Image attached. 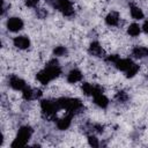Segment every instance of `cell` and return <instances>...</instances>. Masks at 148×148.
Masks as SVG:
<instances>
[{
  "mask_svg": "<svg viewBox=\"0 0 148 148\" xmlns=\"http://www.w3.org/2000/svg\"><path fill=\"white\" fill-rule=\"evenodd\" d=\"M60 73H61V69H60V67L58 66V62L54 61V60H52V61L46 66L45 69L40 71V72L37 74V80H38L40 83L46 84V83H49L51 80L56 79Z\"/></svg>",
  "mask_w": 148,
  "mask_h": 148,
  "instance_id": "1",
  "label": "cell"
},
{
  "mask_svg": "<svg viewBox=\"0 0 148 148\" xmlns=\"http://www.w3.org/2000/svg\"><path fill=\"white\" fill-rule=\"evenodd\" d=\"M30 136H31V128L28 127V126L21 127V128L18 130V133H17L16 139H15L14 142L12 143V147H13V148H18V147L25 146V145L28 143Z\"/></svg>",
  "mask_w": 148,
  "mask_h": 148,
  "instance_id": "2",
  "label": "cell"
},
{
  "mask_svg": "<svg viewBox=\"0 0 148 148\" xmlns=\"http://www.w3.org/2000/svg\"><path fill=\"white\" fill-rule=\"evenodd\" d=\"M57 102H58V105H59L60 109H65L69 113L79 111L82 108V103L79 99H75V98H60Z\"/></svg>",
  "mask_w": 148,
  "mask_h": 148,
  "instance_id": "3",
  "label": "cell"
},
{
  "mask_svg": "<svg viewBox=\"0 0 148 148\" xmlns=\"http://www.w3.org/2000/svg\"><path fill=\"white\" fill-rule=\"evenodd\" d=\"M40 108H42V111L44 113H46L47 116L53 114L57 110L60 109L58 105V102H51V101H42Z\"/></svg>",
  "mask_w": 148,
  "mask_h": 148,
  "instance_id": "4",
  "label": "cell"
},
{
  "mask_svg": "<svg viewBox=\"0 0 148 148\" xmlns=\"http://www.w3.org/2000/svg\"><path fill=\"white\" fill-rule=\"evenodd\" d=\"M57 6L66 16H71L74 13L72 2L69 0H57Z\"/></svg>",
  "mask_w": 148,
  "mask_h": 148,
  "instance_id": "5",
  "label": "cell"
},
{
  "mask_svg": "<svg viewBox=\"0 0 148 148\" xmlns=\"http://www.w3.org/2000/svg\"><path fill=\"white\" fill-rule=\"evenodd\" d=\"M7 28L10 31H18L23 28V22L18 17H10L7 21Z\"/></svg>",
  "mask_w": 148,
  "mask_h": 148,
  "instance_id": "6",
  "label": "cell"
},
{
  "mask_svg": "<svg viewBox=\"0 0 148 148\" xmlns=\"http://www.w3.org/2000/svg\"><path fill=\"white\" fill-rule=\"evenodd\" d=\"M9 84L15 90H23L27 87L25 82L22 79H20L18 76H12L10 80H9Z\"/></svg>",
  "mask_w": 148,
  "mask_h": 148,
  "instance_id": "7",
  "label": "cell"
},
{
  "mask_svg": "<svg viewBox=\"0 0 148 148\" xmlns=\"http://www.w3.org/2000/svg\"><path fill=\"white\" fill-rule=\"evenodd\" d=\"M14 45L18 49H27L30 45V40L25 36H17L14 38Z\"/></svg>",
  "mask_w": 148,
  "mask_h": 148,
  "instance_id": "8",
  "label": "cell"
},
{
  "mask_svg": "<svg viewBox=\"0 0 148 148\" xmlns=\"http://www.w3.org/2000/svg\"><path fill=\"white\" fill-rule=\"evenodd\" d=\"M71 121H72V113H69V114L62 117L61 119H59V120L57 121V127H58L59 130L64 131V130H66V128L69 127Z\"/></svg>",
  "mask_w": 148,
  "mask_h": 148,
  "instance_id": "9",
  "label": "cell"
},
{
  "mask_svg": "<svg viewBox=\"0 0 148 148\" xmlns=\"http://www.w3.org/2000/svg\"><path fill=\"white\" fill-rule=\"evenodd\" d=\"M116 67L118 68V69H120V71H124V72H126L132 65H133V62H132V60L131 59H118L117 61H116Z\"/></svg>",
  "mask_w": 148,
  "mask_h": 148,
  "instance_id": "10",
  "label": "cell"
},
{
  "mask_svg": "<svg viewBox=\"0 0 148 148\" xmlns=\"http://www.w3.org/2000/svg\"><path fill=\"white\" fill-rule=\"evenodd\" d=\"M82 79V74L79 69H72L67 75V81L69 83H76Z\"/></svg>",
  "mask_w": 148,
  "mask_h": 148,
  "instance_id": "11",
  "label": "cell"
},
{
  "mask_svg": "<svg viewBox=\"0 0 148 148\" xmlns=\"http://www.w3.org/2000/svg\"><path fill=\"white\" fill-rule=\"evenodd\" d=\"M22 91H23V97H24L25 99H34V98H36V97H38V96L40 95V92H39L38 90L31 89V88H29V87H25Z\"/></svg>",
  "mask_w": 148,
  "mask_h": 148,
  "instance_id": "12",
  "label": "cell"
},
{
  "mask_svg": "<svg viewBox=\"0 0 148 148\" xmlns=\"http://www.w3.org/2000/svg\"><path fill=\"white\" fill-rule=\"evenodd\" d=\"M132 54L135 57V58H145V57H148V47H143V46H136L133 49L132 51Z\"/></svg>",
  "mask_w": 148,
  "mask_h": 148,
  "instance_id": "13",
  "label": "cell"
},
{
  "mask_svg": "<svg viewBox=\"0 0 148 148\" xmlns=\"http://www.w3.org/2000/svg\"><path fill=\"white\" fill-rule=\"evenodd\" d=\"M89 53L95 56V57H101L103 54V50H102V46L97 43V42H92L89 46Z\"/></svg>",
  "mask_w": 148,
  "mask_h": 148,
  "instance_id": "14",
  "label": "cell"
},
{
  "mask_svg": "<svg viewBox=\"0 0 148 148\" xmlns=\"http://www.w3.org/2000/svg\"><path fill=\"white\" fill-rule=\"evenodd\" d=\"M94 102L96 105H98L99 108H106L108 104H109V101L108 98L103 95V94H98V95H95L94 96Z\"/></svg>",
  "mask_w": 148,
  "mask_h": 148,
  "instance_id": "15",
  "label": "cell"
},
{
  "mask_svg": "<svg viewBox=\"0 0 148 148\" xmlns=\"http://www.w3.org/2000/svg\"><path fill=\"white\" fill-rule=\"evenodd\" d=\"M105 22L109 25H117L119 22V15L116 12H111L106 17H105Z\"/></svg>",
  "mask_w": 148,
  "mask_h": 148,
  "instance_id": "16",
  "label": "cell"
},
{
  "mask_svg": "<svg viewBox=\"0 0 148 148\" xmlns=\"http://www.w3.org/2000/svg\"><path fill=\"white\" fill-rule=\"evenodd\" d=\"M131 16L135 20H141L143 17V13L139 7L133 6V7H131Z\"/></svg>",
  "mask_w": 148,
  "mask_h": 148,
  "instance_id": "17",
  "label": "cell"
},
{
  "mask_svg": "<svg viewBox=\"0 0 148 148\" xmlns=\"http://www.w3.org/2000/svg\"><path fill=\"white\" fill-rule=\"evenodd\" d=\"M127 31H128V34H130L132 37H136V36H139V34H140V27H139V24H136V23H132V24H130Z\"/></svg>",
  "mask_w": 148,
  "mask_h": 148,
  "instance_id": "18",
  "label": "cell"
},
{
  "mask_svg": "<svg viewBox=\"0 0 148 148\" xmlns=\"http://www.w3.org/2000/svg\"><path fill=\"white\" fill-rule=\"evenodd\" d=\"M138 71H139V66L133 62V65L126 71V76H127V77H133V76L138 73Z\"/></svg>",
  "mask_w": 148,
  "mask_h": 148,
  "instance_id": "19",
  "label": "cell"
},
{
  "mask_svg": "<svg viewBox=\"0 0 148 148\" xmlns=\"http://www.w3.org/2000/svg\"><path fill=\"white\" fill-rule=\"evenodd\" d=\"M94 89H95V86H91L90 83H83L82 84V91L86 95H92L94 94Z\"/></svg>",
  "mask_w": 148,
  "mask_h": 148,
  "instance_id": "20",
  "label": "cell"
},
{
  "mask_svg": "<svg viewBox=\"0 0 148 148\" xmlns=\"http://www.w3.org/2000/svg\"><path fill=\"white\" fill-rule=\"evenodd\" d=\"M53 53H54V56L62 57V56H65V54L67 53V50H66V47H65V46H58V47H56V49H54Z\"/></svg>",
  "mask_w": 148,
  "mask_h": 148,
  "instance_id": "21",
  "label": "cell"
},
{
  "mask_svg": "<svg viewBox=\"0 0 148 148\" xmlns=\"http://www.w3.org/2000/svg\"><path fill=\"white\" fill-rule=\"evenodd\" d=\"M88 141H89V145H90V146H92V147H98V141H97V139H96L95 136L90 135V136L88 138Z\"/></svg>",
  "mask_w": 148,
  "mask_h": 148,
  "instance_id": "22",
  "label": "cell"
},
{
  "mask_svg": "<svg viewBox=\"0 0 148 148\" xmlns=\"http://www.w3.org/2000/svg\"><path fill=\"white\" fill-rule=\"evenodd\" d=\"M37 2H38V0H25V3L28 7H35L37 5Z\"/></svg>",
  "mask_w": 148,
  "mask_h": 148,
  "instance_id": "23",
  "label": "cell"
},
{
  "mask_svg": "<svg viewBox=\"0 0 148 148\" xmlns=\"http://www.w3.org/2000/svg\"><path fill=\"white\" fill-rule=\"evenodd\" d=\"M118 59H119V57L116 56V54H113V56H109V57L106 58L108 61H111V62H114V64H116V61H117Z\"/></svg>",
  "mask_w": 148,
  "mask_h": 148,
  "instance_id": "24",
  "label": "cell"
},
{
  "mask_svg": "<svg viewBox=\"0 0 148 148\" xmlns=\"http://www.w3.org/2000/svg\"><path fill=\"white\" fill-rule=\"evenodd\" d=\"M142 30H143L146 34H148V21H145V23H143V25H142Z\"/></svg>",
  "mask_w": 148,
  "mask_h": 148,
  "instance_id": "25",
  "label": "cell"
},
{
  "mask_svg": "<svg viewBox=\"0 0 148 148\" xmlns=\"http://www.w3.org/2000/svg\"><path fill=\"white\" fill-rule=\"evenodd\" d=\"M147 77H148V74H147Z\"/></svg>",
  "mask_w": 148,
  "mask_h": 148,
  "instance_id": "26",
  "label": "cell"
}]
</instances>
